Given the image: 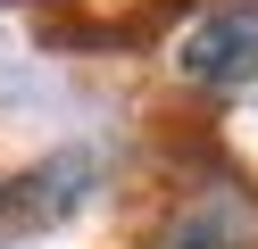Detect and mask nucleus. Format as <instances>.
<instances>
[{
	"label": "nucleus",
	"mask_w": 258,
	"mask_h": 249,
	"mask_svg": "<svg viewBox=\"0 0 258 249\" xmlns=\"http://www.w3.org/2000/svg\"><path fill=\"white\" fill-rule=\"evenodd\" d=\"M175 66L191 83H250L258 75V0H225L175 42Z\"/></svg>",
	"instance_id": "1"
},
{
	"label": "nucleus",
	"mask_w": 258,
	"mask_h": 249,
	"mask_svg": "<svg viewBox=\"0 0 258 249\" xmlns=\"http://www.w3.org/2000/svg\"><path fill=\"white\" fill-rule=\"evenodd\" d=\"M158 249H250V208L233 191H208L158 232Z\"/></svg>",
	"instance_id": "2"
}]
</instances>
